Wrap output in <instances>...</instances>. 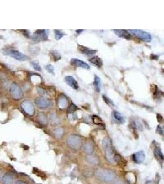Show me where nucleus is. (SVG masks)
I'll list each match as a JSON object with an SVG mask.
<instances>
[{
  "mask_svg": "<svg viewBox=\"0 0 164 184\" xmlns=\"http://www.w3.org/2000/svg\"><path fill=\"white\" fill-rule=\"evenodd\" d=\"M95 176L98 180L108 184L114 183L116 179V176L113 171L106 169L96 170Z\"/></svg>",
  "mask_w": 164,
  "mask_h": 184,
  "instance_id": "f257e3e1",
  "label": "nucleus"
},
{
  "mask_svg": "<svg viewBox=\"0 0 164 184\" xmlns=\"http://www.w3.org/2000/svg\"><path fill=\"white\" fill-rule=\"evenodd\" d=\"M102 146L104 150V154L108 161L113 163H114V153L112 142L109 138H104L102 142Z\"/></svg>",
  "mask_w": 164,
  "mask_h": 184,
  "instance_id": "f03ea898",
  "label": "nucleus"
},
{
  "mask_svg": "<svg viewBox=\"0 0 164 184\" xmlns=\"http://www.w3.org/2000/svg\"><path fill=\"white\" fill-rule=\"evenodd\" d=\"M68 146L73 150H79L82 145V142L80 136L77 135H70L67 139Z\"/></svg>",
  "mask_w": 164,
  "mask_h": 184,
  "instance_id": "7ed1b4c3",
  "label": "nucleus"
},
{
  "mask_svg": "<svg viewBox=\"0 0 164 184\" xmlns=\"http://www.w3.org/2000/svg\"><path fill=\"white\" fill-rule=\"evenodd\" d=\"M130 34L136 36L138 38L141 39L146 43H150L152 40L151 35L149 33L140 29H130L128 31Z\"/></svg>",
  "mask_w": 164,
  "mask_h": 184,
  "instance_id": "20e7f679",
  "label": "nucleus"
},
{
  "mask_svg": "<svg viewBox=\"0 0 164 184\" xmlns=\"http://www.w3.org/2000/svg\"><path fill=\"white\" fill-rule=\"evenodd\" d=\"M9 92L13 97L15 100L22 99L23 97V92L20 87L15 83H12L9 87Z\"/></svg>",
  "mask_w": 164,
  "mask_h": 184,
  "instance_id": "39448f33",
  "label": "nucleus"
},
{
  "mask_svg": "<svg viewBox=\"0 0 164 184\" xmlns=\"http://www.w3.org/2000/svg\"><path fill=\"white\" fill-rule=\"evenodd\" d=\"M35 104L40 109H48L52 107V103L50 99L44 97H39L35 99Z\"/></svg>",
  "mask_w": 164,
  "mask_h": 184,
  "instance_id": "423d86ee",
  "label": "nucleus"
},
{
  "mask_svg": "<svg viewBox=\"0 0 164 184\" xmlns=\"http://www.w3.org/2000/svg\"><path fill=\"white\" fill-rule=\"evenodd\" d=\"M21 108L25 113L30 116H33L34 114L35 113L34 107L33 103L29 100L24 101L21 103Z\"/></svg>",
  "mask_w": 164,
  "mask_h": 184,
  "instance_id": "0eeeda50",
  "label": "nucleus"
},
{
  "mask_svg": "<svg viewBox=\"0 0 164 184\" xmlns=\"http://www.w3.org/2000/svg\"><path fill=\"white\" fill-rule=\"evenodd\" d=\"M48 31L38 30L36 31L31 36L33 41L39 42L41 41H46L48 39Z\"/></svg>",
  "mask_w": 164,
  "mask_h": 184,
  "instance_id": "6e6552de",
  "label": "nucleus"
},
{
  "mask_svg": "<svg viewBox=\"0 0 164 184\" xmlns=\"http://www.w3.org/2000/svg\"><path fill=\"white\" fill-rule=\"evenodd\" d=\"M8 53L10 57L14 58L18 61H25L27 60V57L25 55H24V54H22L17 50H8Z\"/></svg>",
  "mask_w": 164,
  "mask_h": 184,
  "instance_id": "1a4fd4ad",
  "label": "nucleus"
},
{
  "mask_svg": "<svg viewBox=\"0 0 164 184\" xmlns=\"http://www.w3.org/2000/svg\"><path fill=\"white\" fill-rule=\"evenodd\" d=\"M71 63L73 65L76 66L77 67H80V68H82L84 69H87V70L90 69V66L87 63H85L82 60H79L77 58L71 59Z\"/></svg>",
  "mask_w": 164,
  "mask_h": 184,
  "instance_id": "9d476101",
  "label": "nucleus"
},
{
  "mask_svg": "<svg viewBox=\"0 0 164 184\" xmlns=\"http://www.w3.org/2000/svg\"><path fill=\"white\" fill-rule=\"evenodd\" d=\"M86 161L89 165H93V166H97L100 164V160L98 157L97 155H92V154L87 155L86 156Z\"/></svg>",
  "mask_w": 164,
  "mask_h": 184,
  "instance_id": "9b49d317",
  "label": "nucleus"
},
{
  "mask_svg": "<svg viewBox=\"0 0 164 184\" xmlns=\"http://www.w3.org/2000/svg\"><path fill=\"white\" fill-rule=\"evenodd\" d=\"M146 158V155L144 152L140 151L135 153L133 155V160L136 163L140 164L143 163Z\"/></svg>",
  "mask_w": 164,
  "mask_h": 184,
  "instance_id": "f8f14e48",
  "label": "nucleus"
},
{
  "mask_svg": "<svg viewBox=\"0 0 164 184\" xmlns=\"http://www.w3.org/2000/svg\"><path fill=\"white\" fill-rule=\"evenodd\" d=\"M94 149H95V147L93 144L89 141L86 142L82 147L83 152L87 155L92 154L93 152H94Z\"/></svg>",
  "mask_w": 164,
  "mask_h": 184,
  "instance_id": "ddd939ff",
  "label": "nucleus"
},
{
  "mask_svg": "<svg viewBox=\"0 0 164 184\" xmlns=\"http://www.w3.org/2000/svg\"><path fill=\"white\" fill-rule=\"evenodd\" d=\"M65 82L66 83L70 86L73 89H77L79 88V85L77 82V81L75 79V78L71 76H67L65 77Z\"/></svg>",
  "mask_w": 164,
  "mask_h": 184,
  "instance_id": "4468645a",
  "label": "nucleus"
},
{
  "mask_svg": "<svg viewBox=\"0 0 164 184\" xmlns=\"http://www.w3.org/2000/svg\"><path fill=\"white\" fill-rule=\"evenodd\" d=\"M116 35H118L119 38H124L127 39H130L131 38V35L127 30H122V29H116L113 30Z\"/></svg>",
  "mask_w": 164,
  "mask_h": 184,
  "instance_id": "2eb2a0df",
  "label": "nucleus"
},
{
  "mask_svg": "<svg viewBox=\"0 0 164 184\" xmlns=\"http://www.w3.org/2000/svg\"><path fill=\"white\" fill-rule=\"evenodd\" d=\"M68 104V101L67 98L64 95H61L58 99L57 104L60 109H64L67 107Z\"/></svg>",
  "mask_w": 164,
  "mask_h": 184,
  "instance_id": "dca6fc26",
  "label": "nucleus"
},
{
  "mask_svg": "<svg viewBox=\"0 0 164 184\" xmlns=\"http://www.w3.org/2000/svg\"><path fill=\"white\" fill-rule=\"evenodd\" d=\"M78 49L80 51V52L86 55H93L97 52V50L90 49L86 47L80 45H78Z\"/></svg>",
  "mask_w": 164,
  "mask_h": 184,
  "instance_id": "f3484780",
  "label": "nucleus"
},
{
  "mask_svg": "<svg viewBox=\"0 0 164 184\" xmlns=\"http://www.w3.org/2000/svg\"><path fill=\"white\" fill-rule=\"evenodd\" d=\"M89 61L90 63H92V64H93L94 65L97 66L98 68H101L102 66V65H103L102 60L100 58L97 57V56L91 58L90 59Z\"/></svg>",
  "mask_w": 164,
  "mask_h": 184,
  "instance_id": "a211bd4d",
  "label": "nucleus"
},
{
  "mask_svg": "<svg viewBox=\"0 0 164 184\" xmlns=\"http://www.w3.org/2000/svg\"><path fill=\"white\" fill-rule=\"evenodd\" d=\"M13 177L10 174H5L2 179V181L4 184H13Z\"/></svg>",
  "mask_w": 164,
  "mask_h": 184,
  "instance_id": "6ab92c4d",
  "label": "nucleus"
},
{
  "mask_svg": "<svg viewBox=\"0 0 164 184\" xmlns=\"http://www.w3.org/2000/svg\"><path fill=\"white\" fill-rule=\"evenodd\" d=\"M113 116L114 118V120H116V122H118L119 124H124L125 122V120L123 117V116L118 112L117 111H114L113 113Z\"/></svg>",
  "mask_w": 164,
  "mask_h": 184,
  "instance_id": "aec40b11",
  "label": "nucleus"
},
{
  "mask_svg": "<svg viewBox=\"0 0 164 184\" xmlns=\"http://www.w3.org/2000/svg\"><path fill=\"white\" fill-rule=\"evenodd\" d=\"M64 133V130L62 128H57L53 131V135L56 138H60L62 137Z\"/></svg>",
  "mask_w": 164,
  "mask_h": 184,
  "instance_id": "412c9836",
  "label": "nucleus"
},
{
  "mask_svg": "<svg viewBox=\"0 0 164 184\" xmlns=\"http://www.w3.org/2000/svg\"><path fill=\"white\" fill-rule=\"evenodd\" d=\"M94 85H95V88L96 91L98 93H100V90H101V81H100V79L97 75L95 76Z\"/></svg>",
  "mask_w": 164,
  "mask_h": 184,
  "instance_id": "4be33fe9",
  "label": "nucleus"
},
{
  "mask_svg": "<svg viewBox=\"0 0 164 184\" xmlns=\"http://www.w3.org/2000/svg\"><path fill=\"white\" fill-rule=\"evenodd\" d=\"M38 120L41 124H42L43 125H45L47 123V117H46L45 114L44 113H40L38 114Z\"/></svg>",
  "mask_w": 164,
  "mask_h": 184,
  "instance_id": "5701e85b",
  "label": "nucleus"
},
{
  "mask_svg": "<svg viewBox=\"0 0 164 184\" xmlns=\"http://www.w3.org/2000/svg\"><path fill=\"white\" fill-rule=\"evenodd\" d=\"M154 155L156 157L161 160H163V154L159 147H156L154 150Z\"/></svg>",
  "mask_w": 164,
  "mask_h": 184,
  "instance_id": "b1692460",
  "label": "nucleus"
},
{
  "mask_svg": "<svg viewBox=\"0 0 164 184\" xmlns=\"http://www.w3.org/2000/svg\"><path fill=\"white\" fill-rule=\"evenodd\" d=\"M55 31V39L56 40H59L63 36L65 35V34L60 30H54Z\"/></svg>",
  "mask_w": 164,
  "mask_h": 184,
  "instance_id": "393cba45",
  "label": "nucleus"
},
{
  "mask_svg": "<svg viewBox=\"0 0 164 184\" xmlns=\"http://www.w3.org/2000/svg\"><path fill=\"white\" fill-rule=\"evenodd\" d=\"M51 54H52V56L54 58V61H57L58 60H59L60 58H61V55H60V54L57 52V51H52L51 52Z\"/></svg>",
  "mask_w": 164,
  "mask_h": 184,
  "instance_id": "a878e982",
  "label": "nucleus"
},
{
  "mask_svg": "<svg viewBox=\"0 0 164 184\" xmlns=\"http://www.w3.org/2000/svg\"><path fill=\"white\" fill-rule=\"evenodd\" d=\"M92 118L93 122L97 125H100L103 123L102 119L99 117H98L97 115H93Z\"/></svg>",
  "mask_w": 164,
  "mask_h": 184,
  "instance_id": "bb28decb",
  "label": "nucleus"
},
{
  "mask_svg": "<svg viewBox=\"0 0 164 184\" xmlns=\"http://www.w3.org/2000/svg\"><path fill=\"white\" fill-rule=\"evenodd\" d=\"M77 109H78L77 106H76L73 103H71L68 109V113H73Z\"/></svg>",
  "mask_w": 164,
  "mask_h": 184,
  "instance_id": "cd10ccee",
  "label": "nucleus"
},
{
  "mask_svg": "<svg viewBox=\"0 0 164 184\" xmlns=\"http://www.w3.org/2000/svg\"><path fill=\"white\" fill-rule=\"evenodd\" d=\"M31 65L33 67V68L38 71H42V69H41V67L40 66V65L38 64V63L36 62V61H33L31 63Z\"/></svg>",
  "mask_w": 164,
  "mask_h": 184,
  "instance_id": "c85d7f7f",
  "label": "nucleus"
},
{
  "mask_svg": "<svg viewBox=\"0 0 164 184\" xmlns=\"http://www.w3.org/2000/svg\"><path fill=\"white\" fill-rule=\"evenodd\" d=\"M102 97H103V99H104L105 103H106L108 105H109V106H114V104L113 102L111 99H109V98H108L106 95H103L102 96Z\"/></svg>",
  "mask_w": 164,
  "mask_h": 184,
  "instance_id": "c756f323",
  "label": "nucleus"
},
{
  "mask_svg": "<svg viewBox=\"0 0 164 184\" xmlns=\"http://www.w3.org/2000/svg\"><path fill=\"white\" fill-rule=\"evenodd\" d=\"M45 69L47 70V71H48L49 73L54 74V67H53L51 65H47L45 66Z\"/></svg>",
  "mask_w": 164,
  "mask_h": 184,
  "instance_id": "7c9ffc66",
  "label": "nucleus"
},
{
  "mask_svg": "<svg viewBox=\"0 0 164 184\" xmlns=\"http://www.w3.org/2000/svg\"><path fill=\"white\" fill-rule=\"evenodd\" d=\"M37 91H38V93L41 95H45V94H46V92L44 89H43L41 88H38Z\"/></svg>",
  "mask_w": 164,
  "mask_h": 184,
  "instance_id": "2f4dec72",
  "label": "nucleus"
},
{
  "mask_svg": "<svg viewBox=\"0 0 164 184\" xmlns=\"http://www.w3.org/2000/svg\"><path fill=\"white\" fill-rule=\"evenodd\" d=\"M157 131L159 134H161V135H163V129L159 125L157 127Z\"/></svg>",
  "mask_w": 164,
  "mask_h": 184,
  "instance_id": "473e14b6",
  "label": "nucleus"
},
{
  "mask_svg": "<svg viewBox=\"0 0 164 184\" xmlns=\"http://www.w3.org/2000/svg\"><path fill=\"white\" fill-rule=\"evenodd\" d=\"M15 184H28L27 182L23 181H18L17 182H16Z\"/></svg>",
  "mask_w": 164,
  "mask_h": 184,
  "instance_id": "72a5a7b5",
  "label": "nucleus"
},
{
  "mask_svg": "<svg viewBox=\"0 0 164 184\" xmlns=\"http://www.w3.org/2000/svg\"><path fill=\"white\" fill-rule=\"evenodd\" d=\"M125 184V183H124V182H121V181H120V182H116V183H115V184Z\"/></svg>",
  "mask_w": 164,
  "mask_h": 184,
  "instance_id": "f704fd0d",
  "label": "nucleus"
},
{
  "mask_svg": "<svg viewBox=\"0 0 164 184\" xmlns=\"http://www.w3.org/2000/svg\"><path fill=\"white\" fill-rule=\"evenodd\" d=\"M83 30H77L76 31V32H77L78 33H81V31H82Z\"/></svg>",
  "mask_w": 164,
  "mask_h": 184,
  "instance_id": "c9c22d12",
  "label": "nucleus"
}]
</instances>
